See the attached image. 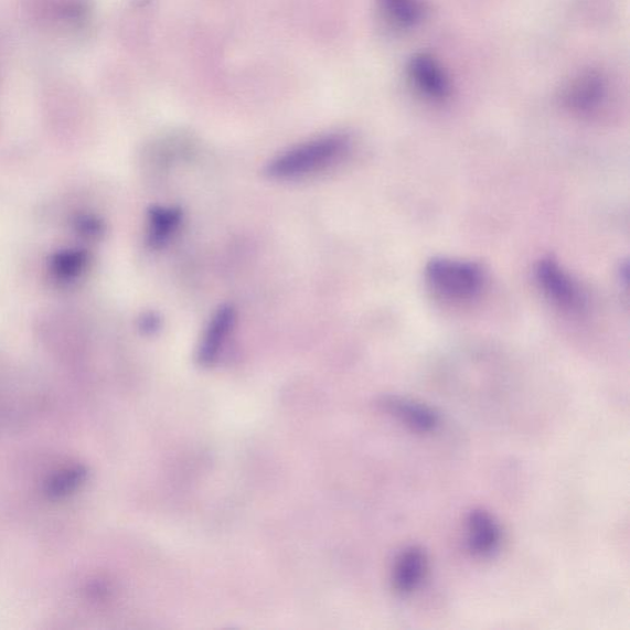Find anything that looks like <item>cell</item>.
<instances>
[{"label":"cell","instance_id":"1","mask_svg":"<svg viewBox=\"0 0 630 630\" xmlns=\"http://www.w3.org/2000/svg\"><path fill=\"white\" fill-rule=\"evenodd\" d=\"M350 147L344 135H328L296 146L271 160L266 174L275 180L300 179L333 165Z\"/></svg>","mask_w":630,"mask_h":630},{"label":"cell","instance_id":"2","mask_svg":"<svg viewBox=\"0 0 630 630\" xmlns=\"http://www.w3.org/2000/svg\"><path fill=\"white\" fill-rule=\"evenodd\" d=\"M425 274L433 290L452 301L472 300L484 284L482 268L469 261L433 259L426 265Z\"/></svg>","mask_w":630,"mask_h":630},{"label":"cell","instance_id":"3","mask_svg":"<svg viewBox=\"0 0 630 630\" xmlns=\"http://www.w3.org/2000/svg\"><path fill=\"white\" fill-rule=\"evenodd\" d=\"M536 279L544 295L565 311L580 312L584 309L586 301L579 285L557 261L551 258L538 261Z\"/></svg>","mask_w":630,"mask_h":630},{"label":"cell","instance_id":"4","mask_svg":"<svg viewBox=\"0 0 630 630\" xmlns=\"http://www.w3.org/2000/svg\"><path fill=\"white\" fill-rule=\"evenodd\" d=\"M409 77L426 98L442 102L451 94V83L446 72L430 53H416L408 66Z\"/></svg>","mask_w":630,"mask_h":630},{"label":"cell","instance_id":"5","mask_svg":"<svg viewBox=\"0 0 630 630\" xmlns=\"http://www.w3.org/2000/svg\"><path fill=\"white\" fill-rule=\"evenodd\" d=\"M607 93V83L600 72L585 71L565 88L563 100L570 109L589 113L599 108Z\"/></svg>","mask_w":630,"mask_h":630},{"label":"cell","instance_id":"6","mask_svg":"<svg viewBox=\"0 0 630 630\" xmlns=\"http://www.w3.org/2000/svg\"><path fill=\"white\" fill-rule=\"evenodd\" d=\"M380 405L384 412L416 433L429 434L440 425V415L421 403L391 395L384 397Z\"/></svg>","mask_w":630,"mask_h":630},{"label":"cell","instance_id":"7","mask_svg":"<svg viewBox=\"0 0 630 630\" xmlns=\"http://www.w3.org/2000/svg\"><path fill=\"white\" fill-rule=\"evenodd\" d=\"M234 324H236V311L232 306H222L213 314L199 349V360L202 365L210 366L217 361Z\"/></svg>","mask_w":630,"mask_h":630},{"label":"cell","instance_id":"8","mask_svg":"<svg viewBox=\"0 0 630 630\" xmlns=\"http://www.w3.org/2000/svg\"><path fill=\"white\" fill-rule=\"evenodd\" d=\"M468 546L479 557H489L500 544V528L484 510H474L467 521Z\"/></svg>","mask_w":630,"mask_h":630},{"label":"cell","instance_id":"9","mask_svg":"<svg viewBox=\"0 0 630 630\" xmlns=\"http://www.w3.org/2000/svg\"><path fill=\"white\" fill-rule=\"evenodd\" d=\"M426 554L418 547L402 552L393 573L394 589L399 594H410L418 587L426 572Z\"/></svg>","mask_w":630,"mask_h":630},{"label":"cell","instance_id":"10","mask_svg":"<svg viewBox=\"0 0 630 630\" xmlns=\"http://www.w3.org/2000/svg\"><path fill=\"white\" fill-rule=\"evenodd\" d=\"M181 222V212L174 207H156L149 213V243L159 248L173 236Z\"/></svg>","mask_w":630,"mask_h":630},{"label":"cell","instance_id":"11","mask_svg":"<svg viewBox=\"0 0 630 630\" xmlns=\"http://www.w3.org/2000/svg\"><path fill=\"white\" fill-rule=\"evenodd\" d=\"M384 13L402 28H413L424 19L425 9L420 0H380Z\"/></svg>","mask_w":630,"mask_h":630},{"label":"cell","instance_id":"12","mask_svg":"<svg viewBox=\"0 0 630 630\" xmlns=\"http://www.w3.org/2000/svg\"><path fill=\"white\" fill-rule=\"evenodd\" d=\"M85 472L81 468L68 469V471L58 474L52 480L50 485V493L52 495L62 496L70 493V491L76 489L83 478Z\"/></svg>","mask_w":630,"mask_h":630}]
</instances>
